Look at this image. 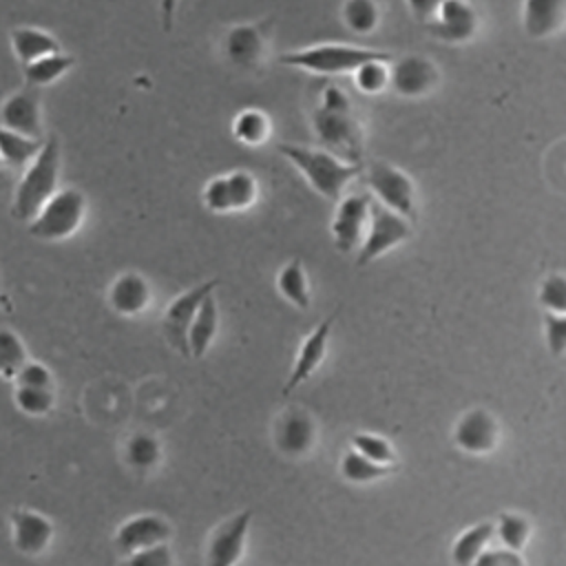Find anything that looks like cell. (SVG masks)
I'll use <instances>...</instances> for the list:
<instances>
[{"instance_id":"cell-1","label":"cell","mask_w":566,"mask_h":566,"mask_svg":"<svg viewBox=\"0 0 566 566\" xmlns=\"http://www.w3.org/2000/svg\"><path fill=\"white\" fill-rule=\"evenodd\" d=\"M312 130L321 148L329 150L343 161L363 164L365 133L363 124L354 111L349 95L336 86L327 84L321 104L312 111Z\"/></svg>"},{"instance_id":"cell-2","label":"cell","mask_w":566,"mask_h":566,"mask_svg":"<svg viewBox=\"0 0 566 566\" xmlns=\"http://www.w3.org/2000/svg\"><path fill=\"white\" fill-rule=\"evenodd\" d=\"M276 150L287 159L310 184V188L323 199L336 203L347 186L363 175V164H349L338 159L325 148H312L301 144H276Z\"/></svg>"},{"instance_id":"cell-3","label":"cell","mask_w":566,"mask_h":566,"mask_svg":"<svg viewBox=\"0 0 566 566\" xmlns=\"http://www.w3.org/2000/svg\"><path fill=\"white\" fill-rule=\"evenodd\" d=\"M62 168L60 142L55 135H49L35 157L24 166V172L15 186L11 214L18 221H31L44 201L57 190Z\"/></svg>"},{"instance_id":"cell-4","label":"cell","mask_w":566,"mask_h":566,"mask_svg":"<svg viewBox=\"0 0 566 566\" xmlns=\"http://www.w3.org/2000/svg\"><path fill=\"white\" fill-rule=\"evenodd\" d=\"M389 51L358 46V44H343V42H321L305 49L287 51L279 57L281 64L301 69L312 75H343L356 71L360 64L369 60H391Z\"/></svg>"},{"instance_id":"cell-5","label":"cell","mask_w":566,"mask_h":566,"mask_svg":"<svg viewBox=\"0 0 566 566\" xmlns=\"http://www.w3.org/2000/svg\"><path fill=\"white\" fill-rule=\"evenodd\" d=\"M86 217V197L77 188L55 190L38 214L29 221V234L42 241H64L73 237Z\"/></svg>"},{"instance_id":"cell-6","label":"cell","mask_w":566,"mask_h":566,"mask_svg":"<svg viewBox=\"0 0 566 566\" xmlns=\"http://www.w3.org/2000/svg\"><path fill=\"white\" fill-rule=\"evenodd\" d=\"M413 234V221L407 217L389 210L380 201L371 199L369 201V221L365 237L360 245L356 248V265L365 268L374 263L376 259L385 256L389 250L398 248L400 243L409 241Z\"/></svg>"},{"instance_id":"cell-7","label":"cell","mask_w":566,"mask_h":566,"mask_svg":"<svg viewBox=\"0 0 566 566\" xmlns=\"http://www.w3.org/2000/svg\"><path fill=\"white\" fill-rule=\"evenodd\" d=\"M365 184L371 188L376 201L409 221L418 219V192L409 172L389 161L376 159L365 170Z\"/></svg>"},{"instance_id":"cell-8","label":"cell","mask_w":566,"mask_h":566,"mask_svg":"<svg viewBox=\"0 0 566 566\" xmlns=\"http://www.w3.org/2000/svg\"><path fill=\"white\" fill-rule=\"evenodd\" d=\"M203 206L214 214L243 212L254 206L259 197L256 177L250 170H232L212 177L203 188Z\"/></svg>"},{"instance_id":"cell-9","label":"cell","mask_w":566,"mask_h":566,"mask_svg":"<svg viewBox=\"0 0 566 566\" xmlns=\"http://www.w3.org/2000/svg\"><path fill=\"white\" fill-rule=\"evenodd\" d=\"M338 316V310L329 312L305 338L303 343L298 345V352H296V358H294V365L287 374V380L283 385V396H290L294 389H298L303 382H307L314 371L323 365L325 360V354L329 349V338H332V327H334V321Z\"/></svg>"},{"instance_id":"cell-10","label":"cell","mask_w":566,"mask_h":566,"mask_svg":"<svg viewBox=\"0 0 566 566\" xmlns=\"http://www.w3.org/2000/svg\"><path fill=\"white\" fill-rule=\"evenodd\" d=\"M440 82V69L424 55H402L389 62V88L400 97L429 95Z\"/></svg>"},{"instance_id":"cell-11","label":"cell","mask_w":566,"mask_h":566,"mask_svg":"<svg viewBox=\"0 0 566 566\" xmlns=\"http://www.w3.org/2000/svg\"><path fill=\"white\" fill-rule=\"evenodd\" d=\"M219 285V279H210V281H203V283H197L192 287H188L186 292H181L179 296H175L166 312H164V332L168 336V343L172 345V349L177 354H181L184 358H188V343H186V336H188V327H190V321L199 307V303L203 301L206 294L214 292V287Z\"/></svg>"},{"instance_id":"cell-12","label":"cell","mask_w":566,"mask_h":566,"mask_svg":"<svg viewBox=\"0 0 566 566\" xmlns=\"http://www.w3.org/2000/svg\"><path fill=\"white\" fill-rule=\"evenodd\" d=\"M369 201L371 197L365 192L343 195L336 201V212L329 230H332L334 245L340 252H352L354 248L360 245L367 230V221H369Z\"/></svg>"},{"instance_id":"cell-13","label":"cell","mask_w":566,"mask_h":566,"mask_svg":"<svg viewBox=\"0 0 566 566\" xmlns=\"http://www.w3.org/2000/svg\"><path fill=\"white\" fill-rule=\"evenodd\" d=\"M268 24L265 22H241L228 29L223 38V53L228 62L237 69H256L268 53Z\"/></svg>"},{"instance_id":"cell-14","label":"cell","mask_w":566,"mask_h":566,"mask_svg":"<svg viewBox=\"0 0 566 566\" xmlns=\"http://www.w3.org/2000/svg\"><path fill=\"white\" fill-rule=\"evenodd\" d=\"M427 31L447 44H464L475 38L480 29V15L469 0H444L429 20Z\"/></svg>"},{"instance_id":"cell-15","label":"cell","mask_w":566,"mask_h":566,"mask_svg":"<svg viewBox=\"0 0 566 566\" xmlns=\"http://www.w3.org/2000/svg\"><path fill=\"white\" fill-rule=\"evenodd\" d=\"M453 442L458 449L471 455H486L495 451L500 442V422L497 418L484 409L473 407L460 416L453 427Z\"/></svg>"},{"instance_id":"cell-16","label":"cell","mask_w":566,"mask_h":566,"mask_svg":"<svg viewBox=\"0 0 566 566\" xmlns=\"http://www.w3.org/2000/svg\"><path fill=\"white\" fill-rule=\"evenodd\" d=\"M250 524H252V509L223 520L208 539L206 562L210 566H232L241 562L245 553Z\"/></svg>"},{"instance_id":"cell-17","label":"cell","mask_w":566,"mask_h":566,"mask_svg":"<svg viewBox=\"0 0 566 566\" xmlns=\"http://www.w3.org/2000/svg\"><path fill=\"white\" fill-rule=\"evenodd\" d=\"M9 526L13 548L27 557L42 555L55 537L53 522L33 509H13L9 515Z\"/></svg>"},{"instance_id":"cell-18","label":"cell","mask_w":566,"mask_h":566,"mask_svg":"<svg viewBox=\"0 0 566 566\" xmlns=\"http://www.w3.org/2000/svg\"><path fill=\"white\" fill-rule=\"evenodd\" d=\"M172 537V526L164 515L157 513H139L122 522L115 531L113 544L126 557L146 546L168 542Z\"/></svg>"},{"instance_id":"cell-19","label":"cell","mask_w":566,"mask_h":566,"mask_svg":"<svg viewBox=\"0 0 566 566\" xmlns=\"http://www.w3.org/2000/svg\"><path fill=\"white\" fill-rule=\"evenodd\" d=\"M0 124L31 139H44L40 91L35 86L20 88L0 104Z\"/></svg>"},{"instance_id":"cell-20","label":"cell","mask_w":566,"mask_h":566,"mask_svg":"<svg viewBox=\"0 0 566 566\" xmlns=\"http://www.w3.org/2000/svg\"><path fill=\"white\" fill-rule=\"evenodd\" d=\"M316 436H318V429L314 418L310 416V411L301 407L287 409L274 427L276 449L287 458L307 455L316 444Z\"/></svg>"},{"instance_id":"cell-21","label":"cell","mask_w":566,"mask_h":566,"mask_svg":"<svg viewBox=\"0 0 566 566\" xmlns=\"http://www.w3.org/2000/svg\"><path fill=\"white\" fill-rule=\"evenodd\" d=\"M150 301H153L150 283L139 272H124L108 287L111 310L126 318H133L146 312Z\"/></svg>"},{"instance_id":"cell-22","label":"cell","mask_w":566,"mask_h":566,"mask_svg":"<svg viewBox=\"0 0 566 566\" xmlns=\"http://www.w3.org/2000/svg\"><path fill=\"white\" fill-rule=\"evenodd\" d=\"M566 15V0H524L522 27L528 38L542 40L555 35Z\"/></svg>"},{"instance_id":"cell-23","label":"cell","mask_w":566,"mask_h":566,"mask_svg":"<svg viewBox=\"0 0 566 566\" xmlns=\"http://www.w3.org/2000/svg\"><path fill=\"white\" fill-rule=\"evenodd\" d=\"M219 332V305L214 294H206L203 301L199 303L190 327H188V358H203L208 354V349L212 347L214 338Z\"/></svg>"},{"instance_id":"cell-24","label":"cell","mask_w":566,"mask_h":566,"mask_svg":"<svg viewBox=\"0 0 566 566\" xmlns=\"http://www.w3.org/2000/svg\"><path fill=\"white\" fill-rule=\"evenodd\" d=\"M9 40H11V49H13L15 57L22 64H29L42 55L62 51V44L57 42V38L40 27H15L11 31Z\"/></svg>"},{"instance_id":"cell-25","label":"cell","mask_w":566,"mask_h":566,"mask_svg":"<svg viewBox=\"0 0 566 566\" xmlns=\"http://www.w3.org/2000/svg\"><path fill=\"white\" fill-rule=\"evenodd\" d=\"M276 290L296 310H303V312L310 310L312 290H310V281H307V274H305V268H303L301 259H292L279 270Z\"/></svg>"},{"instance_id":"cell-26","label":"cell","mask_w":566,"mask_h":566,"mask_svg":"<svg viewBox=\"0 0 566 566\" xmlns=\"http://www.w3.org/2000/svg\"><path fill=\"white\" fill-rule=\"evenodd\" d=\"M398 469V464H380L374 462L369 458H365L363 453H358L356 449H349L340 455L338 462V471L343 475V480L352 482V484H369V482H378L382 478H389L394 471Z\"/></svg>"},{"instance_id":"cell-27","label":"cell","mask_w":566,"mask_h":566,"mask_svg":"<svg viewBox=\"0 0 566 566\" xmlns=\"http://www.w3.org/2000/svg\"><path fill=\"white\" fill-rule=\"evenodd\" d=\"M495 537V524L493 522H478L469 526L464 533H460L451 546V562L460 566L475 564L478 555L491 544Z\"/></svg>"},{"instance_id":"cell-28","label":"cell","mask_w":566,"mask_h":566,"mask_svg":"<svg viewBox=\"0 0 566 566\" xmlns=\"http://www.w3.org/2000/svg\"><path fill=\"white\" fill-rule=\"evenodd\" d=\"M75 66V57L64 51H55L49 55H42L29 64H24V80L29 86L44 88L53 82H57L62 75H66Z\"/></svg>"},{"instance_id":"cell-29","label":"cell","mask_w":566,"mask_h":566,"mask_svg":"<svg viewBox=\"0 0 566 566\" xmlns=\"http://www.w3.org/2000/svg\"><path fill=\"white\" fill-rule=\"evenodd\" d=\"M124 460L130 469L146 473L161 462V442L148 431H135L124 444Z\"/></svg>"},{"instance_id":"cell-30","label":"cell","mask_w":566,"mask_h":566,"mask_svg":"<svg viewBox=\"0 0 566 566\" xmlns=\"http://www.w3.org/2000/svg\"><path fill=\"white\" fill-rule=\"evenodd\" d=\"M42 142L44 139L24 137V135H20L15 130H9L0 124V159H2V166L24 168L35 157Z\"/></svg>"},{"instance_id":"cell-31","label":"cell","mask_w":566,"mask_h":566,"mask_svg":"<svg viewBox=\"0 0 566 566\" xmlns=\"http://www.w3.org/2000/svg\"><path fill=\"white\" fill-rule=\"evenodd\" d=\"M493 524H495V535L502 546H506L511 551H520V553L526 548L531 533H533V524L526 515L502 511Z\"/></svg>"},{"instance_id":"cell-32","label":"cell","mask_w":566,"mask_h":566,"mask_svg":"<svg viewBox=\"0 0 566 566\" xmlns=\"http://www.w3.org/2000/svg\"><path fill=\"white\" fill-rule=\"evenodd\" d=\"M232 135L241 144L259 146L270 137V117L259 108H243L232 122Z\"/></svg>"},{"instance_id":"cell-33","label":"cell","mask_w":566,"mask_h":566,"mask_svg":"<svg viewBox=\"0 0 566 566\" xmlns=\"http://www.w3.org/2000/svg\"><path fill=\"white\" fill-rule=\"evenodd\" d=\"M340 15L345 27L356 35H369L380 22V9L376 0H345Z\"/></svg>"},{"instance_id":"cell-34","label":"cell","mask_w":566,"mask_h":566,"mask_svg":"<svg viewBox=\"0 0 566 566\" xmlns=\"http://www.w3.org/2000/svg\"><path fill=\"white\" fill-rule=\"evenodd\" d=\"M15 407L33 418H42L53 411L55 407V391L53 387H31V385H15L13 389Z\"/></svg>"},{"instance_id":"cell-35","label":"cell","mask_w":566,"mask_h":566,"mask_svg":"<svg viewBox=\"0 0 566 566\" xmlns=\"http://www.w3.org/2000/svg\"><path fill=\"white\" fill-rule=\"evenodd\" d=\"M27 360H29V352L22 338L9 327H0V378L13 380L18 369Z\"/></svg>"},{"instance_id":"cell-36","label":"cell","mask_w":566,"mask_h":566,"mask_svg":"<svg viewBox=\"0 0 566 566\" xmlns=\"http://www.w3.org/2000/svg\"><path fill=\"white\" fill-rule=\"evenodd\" d=\"M394 60V57H391ZM391 60H369L352 71L354 86L365 95H378L389 88V62Z\"/></svg>"},{"instance_id":"cell-37","label":"cell","mask_w":566,"mask_h":566,"mask_svg":"<svg viewBox=\"0 0 566 566\" xmlns=\"http://www.w3.org/2000/svg\"><path fill=\"white\" fill-rule=\"evenodd\" d=\"M352 449H356L358 453H363L365 458L380 462V464H398V455L394 444L376 433L369 431H358L352 436Z\"/></svg>"},{"instance_id":"cell-38","label":"cell","mask_w":566,"mask_h":566,"mask_svg":"<svg viewBox=\"0 0 566 566\" xmlns=\"http://www.w3.org/2000/svg\"><path fill=\"white\" fill-rule=\"evenodd\" d=\"M537 301L544 312L566 314V276L559 272L548 274L537 290Z\"/></svg>"},{"instance_id":"cell-39","label":"cell","mask_w":566,"mask_h":566,"mask_svg":"<svg viewBox=\"0 0 566 566\" xmlns=\"http://www.w3.org/2000/svg\"><path fill=\"white\" fill-rule=\"evenodd\" d=\"M124 559L128 564H135V566H170V564H175V555H172L168 542L146 546L142 551H135V553L126 555Z\"/></svg>"},{"instance_id":"cell-40","label":"cell","mask_w":566,"mask_h":566,"mask_svg":"<svg viewBox=\"0 0 566 566\" xmlns=\"http://www.w3.org/2000/svg\"><path fill=\"white\" fill-rule=\"evenodd\" d=\"M544 334L546 347L553 356H562L566 349V314L546 312L544 314Z\"/></svg>"},{"instance_id":"cell-41","label":"cell","mask_w":566,"mask_h":566,"mask_svg":"<svg viewBox=\"0 0 566 566\" xmlns=\"http://www.w3.org/2000/svg\"><path fill=\"white\" fill-rule=\"evenodd\" d=\"M18 385H31V387H53V374L46 365L38 363V360H27L15 378H13Z\"/></svg>"},{"instance_id":"cell-42","label":"cell","mask_w":566,"mask_h":566,"mask_svg":"<svg viewBox=\"0 0 566 566\" xmlns=\"http://www.w3.org/2000/svg\"><path fill=\"white\" fill-rule=\"evenodd\" d=\"M475 564H480V566H522L524 557H522L520 551H511L506 546H502V548H489L486 546L478 555Z\"/></svg>"},{"instance_id":"cell-43","label":"cell","mask_w":566,"mask_h":566,"mask_svg":"<svg viewBox=\"0 0 566 566\" xmlns=\"http://www.w3.org/2000/svg\"><path fill=\"white\" fill-rule=\"evenodd\" d=\"M444 0H407V7H409V11H411V15L416 18V20H420V22H429V20H433V15L438 13V9H440V4H442Z\"/></svg>"},{"instance_id":"cell-44","label":"cell","mask_w":566,"mask_h":566,"mask_svg":"<svg viewBox=\"0 0 566 566\" xmlns=\"http://www.w3.org/2000/svg\"><path fill=\"white\" fill-rule=\"evenodd\" d=\"M177 7L179 0H159V20L164 31H170L175 24V15H177Z\"/></svg>"},{"instance_id":"cell-45","label":"cell","mask_w":566,"mask_h":566,"mask_svg":"<svg viewBox=\"0 0 566 566\" xmlns=\"http://www.w3.org/2000/svg\"><path fill=\"white\" fill-rule=\"evenodd\" d=\"M0 168H2V159H0Z\"/></svg>"}]
</instances>
